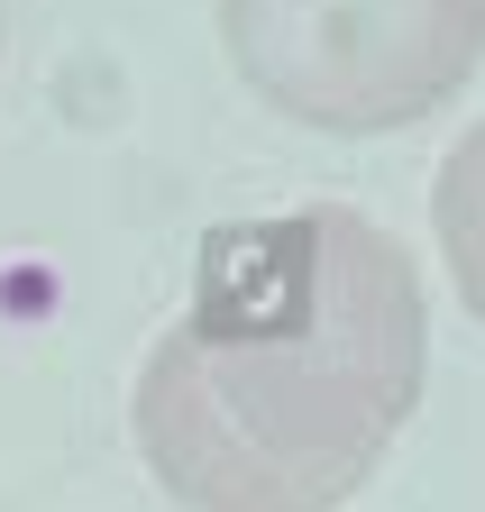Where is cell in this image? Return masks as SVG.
I'll return each mask as SVG.
<instances>
[{
	"mask_svg": "<svg viewBox=\"0 0 485 512\" xmlns=\"http://www.w3.org/2000/svg\"><path fill=\"white\" fill-rule=\"evenodd\" d=\"M412 256L348 202L220 220L184 320L138 357L129 430L184 512H339L421 403Z\"/></svg>",
	"mask_w": 485,
	"mask_h": 512,
	"instance_id": "obj_1",
	"label": "cell"
},
{
	"mask_svg": "<svg viewBox=\"0 0 485 512\" xmlns=\"http://www.w3.org/2000/svg\"><path fill=\"white\" fill-rule=\"evenodd\" d=\"M220 55L275 119L385 138L485 64V0H211Z\"/></svg>",
	"mask_w": 485,
	"mask_h": 512,
	"instance_id": "obj_2",
	"label": "cell"
},
{
	"mask_svg": "<svg viewBox=\"0 0 485 512\" xmlns=\"http://www.w3.org/2000/svg\"><path fill=\"white\" fill-rule=\"evenodd\" d=\"M431 238H440V266H449L458 302L485 320V110L449 138V156L431 174Z\"/></svg>",
	"mask_w": 485,
	"mask_h": 512,
	"instance_id": "obj_3",
	"label": "cell"
}]
</instances>
